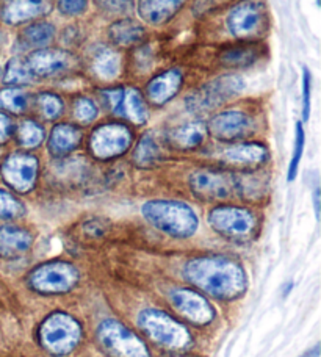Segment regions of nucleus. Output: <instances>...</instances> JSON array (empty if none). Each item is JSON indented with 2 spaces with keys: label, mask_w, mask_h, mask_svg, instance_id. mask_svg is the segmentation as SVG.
I'll use <instances>...</instances> for the list:
<instances>
[{
  "label": "nucleus",
  "mask_w": 321,
  "mask_h": 357,
  "mask_svg": "<svg viewBox=\"0 0 321 357\" xmlns=\"http://www.w3.org/2000/svg\"><path fill=\"white\" fill-rule=\"evenodd\" d=\"M141 215L157 231L174 238H190L197 232L199 218L187 202L152 199L143 204Z\"/></svg>",
  "instance_id": "2"
},
{
  "label": "nucleus",
  "mask_w": 321,
  "mask_h": 357,
  "mask_svg": "<svg viewBox=\"0 0 321 357\" xmlns=\"http://www.w3.org/2000/svg\"><path fill=\"white\" fill-rule=\"evenodd\" d=\"M96 337L100 348L110 357H151L146 343L114 318L102 321Z\"/></svg>",
  "instance_id": "8"
},
{
  "label": "nucleus",
  "mask_w": 321,
  "mask_h": 357,
  "mask_svg": "<svg viewBox=\"0 0 321 357\" xmlns=\"http://www.w3.org/2000/svg\"><path fill=\"white\" fill-rule=\"evenodd\" d=\"M25 63L36 79H49L68 73L75 66V56L63 49H38L30 52Z\"/></svg>",
  "instance_id": "15"
},
{
  "label": "nucleus",
  "mask_w": 321,
  "mask_h": 357,
  "mask_svg": "<svg viewBox=\"0 0 321 357\" xmlns=\"http://www.w3.org/2000/svg\"><path fill=\"white\" fill-rule=\"evenodd\" d=\"M44 138H46V132L44 127L36 123L33 119H25L16 129V139L17 143L25 149H36L43 144Z\"/></svg>",
  "instance_id": "30"
},
{
  "label": "nucleus",
  "mask_w": 321,
  "mask_h": 357,
  "mask_svg": "<svg viewBox=\"0 0 321 357\" xmlns=\"http://www.w3.org/2000/svg\"><path fill=\"white\" fill-rule=\"evenodd\" d=\"M40 174V160L29 152H13L0 165V176L19 195L30 193Z\"/></svg>",
  "instance_id": "12"
},
{
  "label": "nucleus",
  "mask_w": 321,
  "mask_h": 357,
  "mask_svg": "<svg viewBox=\"0 0 321 357\" xmlns=\"http://www.w3.org/2000/svg\"><path fill=\"white\" fill-rule=\"evenodd\" d=\"M15 133V124H13L8 114L0 112V146L5 144Z\"/></svg>",
  "instance_id": "40"
},
{
  "label": "nucleus",
  "mask_w": 321,
  "mask_h": 357,
  "mask_svg": "<svg viewBox=\"0 0 321 357\" xmlns=\"http://www.w3.org/2000/svg\"><path fill=\"white\" fill-rule=\"evenodd\" d=\"M313 202H315V213L317 218L320 216V188L317 187L315 191H313Z\"/></svg>",
  "instance_id": "42"
},
{
  "label": "nucleus",
  "mask_w": 321,
  "mask_h": 357,
  "mask_svg": "<svg viewBox=\"0 0 321 357\" xmlns=\"http://www.w3.org/2000/svg\"><path fill=\"white\" fill-rule=\"evenodd\" d=\"M82 335L80 323L64 312H54L44 318L38 331L41 347L57 357L73 353L80 343Z\"/></svg>",
  "instance_id": "4"
},
{
  "label": "nucleus",
  "mask_w": 321,
  "mask_h": 357,
  "mask_svg": "<svg viewBox=\"0 0 321 357\" xmlns=\"http://www.w3.org/2000/svg\"><path fill=\"white\" fill-rule=\"evenodd\" d=\"M35 80H36V77L30 73V69L27 66V63H25V60L11 59L8 61V65H6L5 73H3V84L22 86V85L33 84Z\"/></svg>",
  "instance_id": "32"
},
{
  "label": "nucleus",
  "mask_w": 321,
  "mask_h": 357,
  "mask_svg": "<svg viewBox=\"0 0 321 357\" xmlns=\"http://www.w3.org/2000/svg\"><path fill=\"white\" fill-rule=\"evenodd\" d=\"M188 185L201 201H226L237 195V174L226 169L199 168L190 174Z\"/></svg>",
  "instance_id": "10"
},
{
  "label": "nucleus",
  "mask_w": 321,
  "mask_h": 357,
  "mask_svg": "<svg viewBox=\"0 0 321 357\" xmlns=\"http://www.w3.org/2000/svg\"><path fill=\"white\" fill-rule=\"evenodd\" d=\"M88 0H57V6L63 16L74 17L87 10Z\"/></svg>",
  "instance_id": "38"
},
{
  "label": "nucleus",
  "mask_w": 321,
  "mask_h": 357,
  "mask_svg": "<svg viewBox=\"0 0 321 357\" xmlns=\"http://www.w3.org/2000/svg\"><path fill=\"white\" fill-rule=\"evenodd\" d=\"M138 326L149 339L170 349H184L190 345L191 335L181 321L160 309H144L138 315Z\"/></svg>",
  "instance_id": "5"
},
{
  "label": "nucleus",
  "mask_w": 321,
  "mask_h": 357,
  "mask_svg": "<svg viewBox=\"0 0 321 357\" xmlns=\"http://www.w3.org/2000/svg\"><path fill=\"white\" fill-rule=\"evenodd\" d=\"M166 357H185V356H166Z\"/></svg>",
  "instance_id": "43"
},
{
  "label": "nucleus",
  "mask_w": 321,
  "mask_h": 357,
  "mask_svg": "<svg viewBox=\"0 0 321 357\" xmlns=\"http://www.w3.org/2000/svg\"><path fill=\"white\" fill-rule=\"evenodd\" d=\"M170 299L179 314L196 326H205L214 321V305L201 293L190 289H176L170 293Z\"/></svg>",
  "instance_id": "16"
},
{
  "label": "nucleus",
  "mask_w": 321,
  "mask_h": 357,
  "mask_svg": "<svg viewBox=\"0 0 321 357\" xmlns=\"http://www.w3.org/2000/svg\"><path fill=\"white\" fill-rule=\"evenodd\" d=\"M218 158L229 168L254 171L269 160V151L262 143H235L223 148Z\"/></svg>",
  "instance_id": "17"
},
{
  "label": "nucleus",
  "mask_w": 321,
  "mask_h": 357,
  "mask_svg": "<svg viewBox=\"0 0 321 357\" xmlns=\"http://www.w3.org/2000/svg\"><path fill=\"white\" fill-rule=\"evenodd\" d=\"M207 221L218 235L232 241L251 240L259 226L253 210L239 206L214 207L207 215Z\"/></svg>",
  "instance_id": "6"
},
{
  "label": "nucleus",
  "mask_w": 321,
  "mask_h": 357,
  "mask_svg": "<svg viewBox=\"0 0 321 357\" xmlns=\"http://www.w3.org/2000/svg\"><path fill=\"white\" fill-rule=\"evenodd\" d=\"M25 206L10 191L0 188V220H17L24 216Z\"/></svg>",
  "instance_id": "34"
},
{
  "label": "nucleus",
  "mask_w": 321,
  "mask_h": 357,
  "mask_svg": "<svg viewBox=\"0 0 321 357\" xmlns=\"http://www.w3.org/2000/svg\"><path fill=\"white\" fill-rule=\"evenodd\" d=\"M146 29L133 19H119L108 27V38L118 47H133L143 43Z\"/></svg>",
  "instance_id": "24"
},
{
  "label": "nucleus",
  "mask_w": 321,
  "mask_h": 357,
  "mask_svg": "<svg viewBox=\"0 0 321 357\" xmlns=\"http://www.w3.org/2000/svg\"><path fill=\"white\" fill-rule=\"evenodd\" d=\"M267 190V181L259 173L253 171H245L240 176L237 174V195L248 199H257Z\"/></svg>",
  "instance_id": "31"
},
{
  "label": "nucleus",
  "mask_w": 321,
  "mask_h": 357,
  "mask_svg": "<svg viewBox=\"0 0 321 357\" xmlns=\"http://www.w3.org/2000/svg\"><path fill=\"white\" fill-rule=\"evenodd\" d=\"M93 73L102 80H114L121 73L123 59L118 50L102 47L93 56Z\"/></svg>",
  "instance_id": "26"
},
{
  "label": "nucleus",
  "mask_w": 321,
  "mask_h": 357,
  "mask_svg": "<svg viewBox=\"0 0 321 357\" xmlns=\"http://www.w3.org/2000/svg\"><path fill=\"white\" fill-rule=\"evenodd\" d=\"M29 108V94L21 86H6L0 89V110L13 114H22Z\"/></svg>",
  "instance_id": "29"
},
{
  "label": "nucleus",
  "mask_w": 321,
  "mask_h": 357,
  "mask_svg": "<svg viewBox=\"0 0 321 357\" xmlns=\"http://www.w3.org/2000/svg\"><path fill=\"white\" fill-rule=\"evenodd\" d=\"M254 130V119L246 112L227 110L215 114L209 121L207 133L215 139L224 143H232L237 139L246 138Z\"/></svg>",
  "instance_id": "14"
},
{
  "label": "nucleus",
  "mask_w": 321,
  "mask_h": 357,
  "mask_svg": "<svg viewBox=\"0 0 321 357\" xmlns=\"http://www.w3.org/2000/svg\"><path fill=\"white\" fill-rule=\"evenodd\" d=\"M133 142L132 130L126 124L105 123L96 127L89 137V151L98 160H112L124 155Z\"/></svg>",
  "instance_id": "11"
},
{
  "label": "nucleus",
  "mask_w": 321,
  "mask_h": 357,
  "mask_svg": "<svg viewBox=\"0 0 321 357\" xmlns=\"http://www.w3.org/2000/svg\"><path fill=\"white\" fill-rule=\"evenodd\" d=\"M80 280V273L70 262L52 260L36 266L29 274V287L41 295H63L74 290Z\"/></svg>",
  "instance_id": "7"
},
{
  "label": "nucleus",
  "mask_w": 321,
  "mask_h": 357,
  "mask_svg": "<svg viewBox=\"0 0 321 357\" xmlns=\"http://www.w3.org/2000/svg\"><path fill=\"white\" fill-rule=\"evenodd\" d=\"M33 234L29 229L5 225L0 226V259L15 260L22 257L33 245Z\"/></svg>",
  "instance_id": "19"
},
{
  "label": "nucleus",
  "mask_w": 321,
  "mask_h": 357,
  "mask_svg": "<svg viewBox=\"0 0 321 357\" xmlns=\"http://www.w3.org/2000/svg\"><path fill=\"white\" fill-rule=\"evenodd\" d=\"M187 0H138L137 10L141 21L160 27L174 17Z\"/></svg>",
  "instance_id": "21"
},
{
  "label": "nucleus",
  "mask_w": 321,
  "mask_h": 357,
  "mask_svg": "<svg viewBox=\"0 0 321 357\" xmlns=\"http://www.w3.org/2000/svg\"><path fill=\"white\" fill-rule=\"evenodd\" d=\"M304 144H306V132L303 123H297L294 127V146H293V154L290 160V167H288V181H294V177L298 174V168L301 163V158H303L304 152Z\"/></svg>",
  "instance_id": "35"
},
{
  "label": "nucleus",
  "mask_w": 321,
  "mask_h": 357,
  "mask_svg": "<svg viewBox=\"0 0 321 357\" xmlns=\"http://www.w3.org/2000/svg\"><path fill=\"white\" fill-rule=\"evenodd\" d=\"M82 137L83 133L79 126L69 123H60L54 126L47 139V149L50 155L55 158L69 155L70 152L79 148Z\"/></svg>",
  "instance_id": "22"
},
{
  "label": "nucleus",
  "mask_w": 321,
  "mask_h": 357,
  "mask_svg": "<svg viewBox=\"0 0 321 357\" xmlns=\"http://www.w3.org/2000/svg\"><path fill=\"white\" fill-rule=\"evenodd\" d=\"M207 137V124L201 121L177 126L168 132V143L179 151H191L199 148Z\"/></svg>",
  "instance_id": "23"
},
{
  "label": "nucleus",
  "mask_w": 321,
  "mask_h": 357,
  "mask_svg": "<svg viewBox=\"0 0 321 357\" xmlns=\"http://www.w3.org/2000/svg\"><path fill=\"white\" fill-rule=\"evenodd\" d=\"M38 110L43 114L44 119L55 121L59 119L64 112V102L59 94L55 93H41L36 98Z\"/></svg>",
  "instance_id": "33"
},
{
  "label": "nucleus",
  "mask_w": 321,
  "mask_h": 357,
  "mask_svg": "<svg viewBox=\"0 0 321 357\" xmlns=\"http://www.w3.org/2000/svg\"><path fill=\"white\" fill-rule=\"evenodd\" d=\"M246 88V82L241 75L224 74L205 82L185 98V108L193 114H204L215 112L227 104L237 96H240Z\"/></svg>",
  "instance_id": "3"
},
{
  "label": "nucleus",
  "mask_w": 321,
  "mask_h": 357,
  "mask_svg": "<svg viewBox=\"0 0 321 357\" xmlns=\"http://www.w3.org/2000/svg\"><path fill=\"white\" fill-rule=\"evenodd\" d=\"M160 157H162V152H160L157 142L154 139L152 135L146 133V135L140 138L137 146H135L132 160L135 163V167H138L141 169H149L152 167H156Z\"/></svg>",
  "instance_id": "28"
},
{
  "label": "nucleus",
  "mask_w": 321,
  "mask_h": 357,
  "mask_svg": "<svg viewBox=\"0 0 321 357\" xmlns=\"http://www.w3.org/2000/svg\"><path fill=\"white\" fill-rule=\"evenodd\" d=\"M102 99L107 102L113 114L123 118L128 123L141 126L149 118L147 104L140 89L133 86L107 88L100 93Z\"/></svg>",
  "instance_id": "13"
},
{
  "label": "nucleus",
  "mask_w": 321,
  "mask_h": 357,
  "mask_svg": "<svg viewBox=\"0 0 321 357\" xmlns=\"http://www.w3.org/2000/svg\"><path fill=\"white\" fill-rule=\"evenodd\" d=\"M184 276L209 296L232 301L248 290V274L240 262L227 256H201L188 260Z\"/></svg>",
  "instance_id": "1"
},
{
  "label": "nucleus",
  "mask_w": 321,
  "mask_h": 357,
  "mask_svg": "<svg viewBox=\"0 0 321 357\" xmlns=\"http://www.w3.org/2000/svg\"><path fill=\"white\" fill-rule=\"evenodd\" d=\"M94 5L98 6L100 11L107 13V15H127L130 13L135 6L133 0H94Z\"/></svg>",
  "instance_id": "37"
},
{
  "label": "nucleus",
  "mask_w": 321,
  "mask_h": 357,
  "mask_svg": "<svg viewBox=\"0 0 321 357\" xmlns=\"http://www.w3.org/2000/svg\"><path fill=\"white\" fill-rule=\"evenodd\" d=\"M311 98H312V74L307 68L303 71V119L311 116Z\"/></svg>",
  "instance_id": "39"
},
{
  "label": "nucleus",
  "mask_w": 321,
  "mask_h": 357,
  "mask_svg": "<svg viewBox=\"0 0 321 357\" xmlns=\"http://www.w3.org/2000/svg\"><path fill=\"white\" fill-rule=\"evenodd\" d=\"M182 82L184 74L179 69H168V71L158 74L149 80V84L146 86L147 99L157 107L168 104L181 91Z\"/></svg>",
  "instance_id": "20"
},
{
  "label": "nucleus",
  "mask_w": 321,
  "mask_h": 357,
  "mask_svg": "<svg viewBox=\"0 0 321 357\" xmlns=\"http://www.w3.org/2000/svg\"><path fill=\"white\" fill-rule=\"evenodd\" d=\"M73 112H74V118L79 121L80 124H91L99 114V110L94 102L89 98H85V96H80V98H77L74 100Z\"/></svg>",
  "instance_id": "36"
},
{
  "label": "nucleus",
  "mask_w": 321,
  "mask_h": 357,
  "mask_svg": "<svg viewBox=\"0 0 321 357\" xmlns=\"http://www.w3.org/2000/svg\"><path fill=\"white\" fill-rule=\"evenodd\" d=\"M318 356H320V345H315L313 348H311L309 351L301 354L299 357H318Z\"/></svg>",
  "instance_id": "41"
},
{
  "label": "nucleus",
  "mask_w": 321,
  "mask_h": 357,
  "mask_svg": "<svg viewBox=\"0 0 321 357\" xmlns=\"http://www.w3.org/2000/svg\"><path fill=\"white\" fill-rule=\"evenodd\" d=\"M52 10V0H3L0 19L8 25H21L46 16Z\"/></svg>",
  "instance_id": "18"
},
{
  "label": "nucleus",
  "mask_w": 321,
  "mask_h": 357,
  "mask_svg": "<svg viewBox=\"0 0 321 357\" xmlns=\"http://www.w3.org/2000/svg\"><path fill=\"white\" fill-rule=\"evenodd\" d=\"M268 25L265 5L255 0H241L226 17L229 33L241 41L259 40L268 31Z\"/></svg>",
  "instance_id": "9"
},
{
  "label": "nucleus",
  "mask_w": 321,
  "mask_h": 357,
  "mask_svg": "<svg viewBox=\"0 0 321 357\" xmlns=\"http://www.w3.org/2000/svg\"><path fill=\"white\" fill-rule=\"evenodd\" d=\"M57 30L50 22H33L19 33L17 43L24 50L46 49L55 40Z\"/></svg>",
  "instance_id": "25"
},
{
  "label": "nucleus",
  "mask_w": 321,
  "mask_h": 357,
  "mask_svg": "<svg viewBox=\"0 0 321 357\" xmlns=\"http://www.w3.org/2000/svg\"><path fill=\"white\" fill-rule=\"evenodd\" d=\"M260 59V50L255 46H237L223 50L220 54V63L226 68L245 69L255 65Z\"/></svg>",
  "instance_id": "27"
}]
</instances>
